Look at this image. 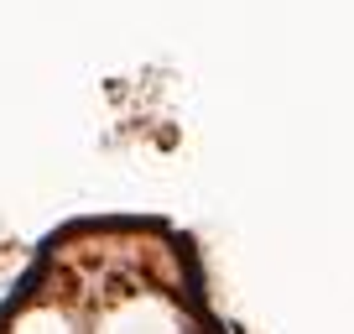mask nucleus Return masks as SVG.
<instances>
[]
</instances>
